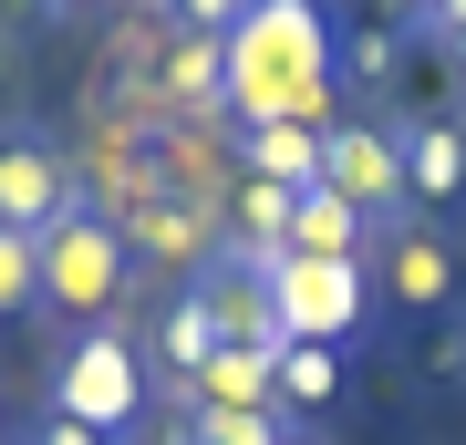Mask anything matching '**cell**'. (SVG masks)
I'll return each mask as SVG.
<instances>
[{"mask_svg":"<svg viewBox=\"0 0 466 445\" xmlns=\"http://www.w3.org/2000/svg\"><path fill=\"white\" fill-rule=\"evenodd\" d=\"M228 104L249 125H332V21H321V0H249L238 11Z\"/></svg>","mask_w":466,"mask_h":445,"instance_id":"obj_1","label":"cell"},{"mask_svg":"<svg viewBox=\"0 0 466 445\" xmlns=\"http://www.w3.org/2000/svg\"><path fill=\"white\" fill-rule=\"evenodd\" d=\"M156 394V363L125 342L115 321H94V331H73L63 342V363H52V414H73V425H94L104 445H115L135 414H146Z\"/></svg>","mask_w":466,"mask_h":445,"instance_id":"obj_2","label":"cell"},{"mask_svg":"<svg viewBox=\"0 0 466 445\" xmlns=\"http://www.w3.org/2000/svg\"><path fill=\"white\" fill-rule=\"evenodd\" d=\"M259 290H269V311H280V342H332L352 352L363 342V321H373V269L363 259H269L259 269Z\"/></svg>","mask_w":466,"mask_h":445,"instance_id":"obj_3","label":"cell"},{"mask_svg":"<svg viewBox=\"0 0 466 445\" xmlns=\"http://www.w3.org/2000/svg\"><path fill=\"white\" fill-rule=\"evenodd\" d=\"M32 259H42V311H115L125 300V228H104L84 197L32 238Z\"/></svg>","mask_w":466,"mask_h":445,"instance_id":"obj_4","label":"cell"},{"mask_svg":"<svg viewBox=\"0 0 466 445\" xmlns=\"http://www.w3.org/2000/svg\"><path fill=\"white\" fill-rule=\"evenodd\" d=\"M321 187L363 207V217H373V238L415 217V207H404V146H394V125L332 115V125H321Z\"/></svg>","mask_w":466,"mask_h":445,"instance_id":"obj_5","label":"cell"},{"mask_svg":"<svg viewBox=\"0 0 466 445\" xmlns=\"http://www.w3.org/2000/svg\"><path fill=\"white\" fill-rule=\"evenodd\" d=\"M63 207H73V166H63V146H52L42 125H11V135H0V228L42 238Z\"/></svg>","mask_w":466,"mask_h":445,"instance_id":"obj_6","label":"cell"},{"mask_svg":"<svg viewBox=\"0 0 466 445\" xmlns=\"http://www.w3.org/2000/svg\"><path fill=\"white\" fill-rule=\"evenodd\" d=\"M394 146H404V207L456 217L466 207V115H404Z\"/></svg>","mask_w":466,"mask_h":445,"instance_id":"obj_7","label":"cell"},{"mask_svg":"<svg viewBox=\"0 0 466 445\" xmlns=\"http://www.w3.org/2000/svg\"><path fill=\"white\" fill-rule=\"evenodd\" d=\"M363 269L404 300V311H446V300H456V238H446V228H415V217L383 228V238L363 248Z\"/></svg>","mask_w":466,"mask_h":445,"instance_id":"obj_8","label":"cell"},{"mask_svg":"<svg viewBox=\"0 0 466 445\" xmlns=\"http://www.w3.org/2000/svg\"><path fill=\"white\" fill-rule=\"evenodd\" d=\"M280 248H290V259H363V248H373V217L352 207V197H332V187H300Z\"/></svg>","mask_w":466,"mask_h":445,"instance_id":"obj_9","label":"cell"},{"mask_svg":"<svg viewBox=\"0 0 466 445\" xmlns=\"http://www.w3.org/2000/svg\"><path fill=\"white\" fill-rule=\"evenodd\" d=\"M238 177L321 187V125H249V146H238Z\"/></svg>","mask_w":466,"mask_h":445,"instance_id":"obj_10","label":"cell"},{"mask_svg":"<svg viewBox=\"0 0 466 445\" xmlns=\"http://www.w3.org/2000/svg\"><path fill=\"white\" fill-rule=\"evenodd\" d=\"M404 42H415V32H404V11H373V21H352V32L332 42V73L363 83V94H383V83L404 73Z\"/></svg>","mask_w":466,"mask_h":445,"instance_id":"obj_11","label":"cell"},{"mask_svg":"<svg viewBox=\"0 0 466 445\" xmlns=\"http://www.w3.org/2000/svg\"><path fill=\"white\" fill-rule=\"evenodd\" d=\"M332 394H342V352L332 342H280V352H269V404H280V414H311Z\"/></svg>","mask_w":466,"mask_h":445,"instance_id":"obj_12","label":"cell"},{"mask_svg":"<svg viewBox=\"0 0 466 445\" xmlns=\"http://www.w3.org/2000/svg\"><path fill=\"white\" fill-rule=\"evenodd\" d=\"M208 352H218V321H208V300H198V290H187V300H167V321H156V373H167L177 394H187V383L208 373Z\"/></svg>","mask_w":466,"mask_h":445,"instance_id":"obj_13","label":"cell"},{"mask_svg":"<svg viewBox=\"0 0 466 445\" xmlns=\"http://www.w3.org/2000/svg\"><path fill=\"white\" fill-rule=\"evenodd\" d=\"M198 404H218V414H259V404H269V352H228V342H218L208 373L187 383V414H198Z\"/></svg>","mask_w":466,"mask_h":445,"instance_id":"obj_14","label":"cell"},{"mask_svg":"<svg viewBox=\"0 0 466 445\" xmlns=\"http://www.w3.org/2000/svg\"><path fill=\"white\" fill-rule=\"evenodd\" d=\"M167 104H187V115L228 104V42H208V32H177V42H167Z\"/></svg>","mask_w":466,"mask_h":445,"instance_id":"obj_15","label":"cell"},{"mask_svg":"<svg viewBox=\"0 0 466 445\" xmlns=\"http://www.w3.org/2000/svg\"><path fill=\"white\" fill-rule=\"evenodd\" d=\"M187 445H290V425H280V404H259V414L198 404V414H187Z\"/></svg>","mask_w":466,"mask_h":445,"instance_id":"obj_16","label":"cell"},{"mask_svg":"<svg viewBox=\"0 0 466 445\" xmlns=\"http://www.w3.org/2000/svg\"><path fill=\"white\" fill-rule=\"evenodd\" d=\"M135 238H146L156 259H218V238H208V217H198V207H156Z\"/></svg>","mask_w":466,"mask_h":445,"instance_id":"obj_17","label":"cell"},{"mask_svg":"<svg viewBox=\"0 0 466 445\" xmlns=\"http://www.w3.org/2000/svg\"><path fill=\"white\" fill-rule=\"evenodd\" d=\"M32 300H42V259L21 228H0V311H32Z\"/></svg>","mask_w":466,"mask_h":445,"instance_id":"obj_18","label":"cell"},{"mask_svg":"<svg viewBox=\"0 0 466 445\" xmlns=\"http://www.w3.org/2000/svg\"><path fill=\"white\" fill-rule=\"evenodd\" d=\"M167 11H177V32H208V42H228L249 0H167Z\"/></svg>","mask_w":466,"mask_h":445,"instance_id":"obj_19","label":"cell"},{"mask_svg":"<svg viewBox=\"0 0 466 445\" xmlns=\"http://www.w3.org/2000/svg\"><path fill=\"white\" fill-rule=\"evenodd\" d=\"M32 445H104V435H94V425H73V414H42Z\"/></svg>","mask_w":466,"mask_h":445,"instance_id":"obj_20","label":"cell"},{"mask_svg":"<svg viewBox=\"0 0 466 445\" xmlns=\"http://www.w3.org/2000/svg\"><path fill=\"white\" fill-rule=\"evenodd\" d=\"M425 52H435V63H446V73H456V94H466V32H435Z\"/></svg>","mask_w":466,"mask_h":445,"instance_id":"obj_21","label":"cell"},{"mask_svg":"<svg viewBox=\"0 0 466 445\" xmlns=\"http://www.w3.org/2000/svg\"><path fill=\"white\" fill-rule=\"evenodd\" d=\"M394 11H404V21H425V11H435V0H394Z\"/></svg>","mask_w":466,"mask_h":445,"instance_id":"obj_22","label":"cell"},{"mask_svg":"<svg viewBox=\"0 0 466 445\" xmlns=\"http://www.w3.org/2000/svg\"><path fill=\"white\" fill-rule=\"evenodd\" d=\"M42 11H84V0H42Z\"/></svg>","mask_w":466,"mask_h":445,"instance_id":"obj_23","label":"cell"}]
</instances>
